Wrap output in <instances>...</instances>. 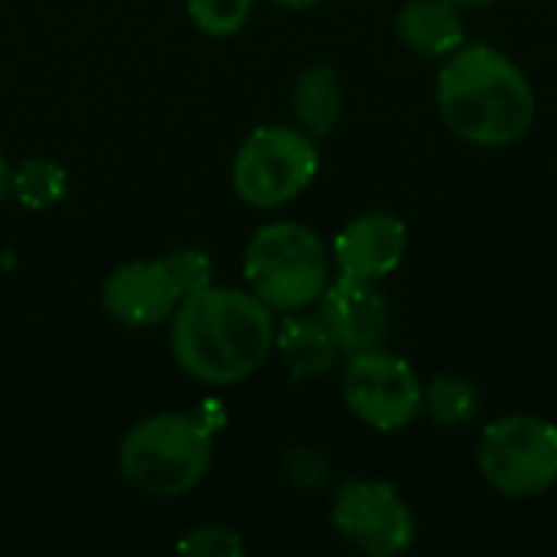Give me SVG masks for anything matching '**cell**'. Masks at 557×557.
I'll return each instance as SVG.
<instances>
[{
	"mask_svg": "<svg viewBox=\"0 0 557 557\" xmlns=\"http://www.w3.org/2000/svg\"><path fill=\"white\" fill-rule=\"evenodd\" d=\"M330 522L343 542L372 557L405 555L418 539V522L405 496L388 480L356 476L333 490Z\"/></svg>",
	"mask_w": 557,
	"mask_h": 557,
	"instance_id": "7",
	"label": "cell"
},
{
	"mask_svg": "<svg viewBox=\"0 0 557 557\" xmlns=\"http://www.w3.org/2000/svg\"><path fill=\"white\" fill-rule=\"evenodd\" d=\"M405 248H408L405 222L395 212L375 209L346 222L333 238L330 255L339 274L379 284L401 268Z\"/></svg>",
	"mask_w": 557,
	"mask_h": 557,
	"instance_id": "11",
	"label": "cell"
},
{
	"mask_svg": "<svg viewBox=\"0 0 557 557\" xmlns=\"http://www.w3.org/2000/svg\"><path fill=\"white\" fill-rule=\"evenodd\" d=\"M274 349L297 382H317L330 375L343 356L323 317H307L304 310L287 313V320L274 330Z\"/></svg>",
	"mask_w": 557,
	"mask_h": 557,
	"instance_id": "13",
	"label": "cell"
},
{
	"mask_svg": "<svg viewBox=\"0 0 557 557\" xmlns=\"http://www.w3.org/2000/svg\"><path fill=\"white\" fill-rule=\"evenodd\" d=\"M163 261L183 294H193V290L212 284V261L199 248H176V251L163 255Z\"/></svg>",
	"mask_w": 557,
	"mask_h": 557,
	"instance_id": "20",
	"label": "cell"
},
{
	"mask_svg": "<svg viewBox=\"0 0 557 557\" xmlns=\"http://www.w3.org/2000/svg\"><path fill=\"white\" fill-rule=\"evenodd\" d=\"M480 408H483V395L463 375L444 372V375H434L431 385H424V411L421 414H428L444 431L473 424Z\"/></svg>",
	"mask_w": 557,
	"mask_h": 557,
	"instance_id": "15",
	"label": "cell"
},
{
	"mask_svg": "<svg viewBox=\"0 0 557 557\" xmlns=\"http://www.w3.org/2000/svg\"><path fill=\"white\" fill-rule=\"evenodd\" d=\"M277 7H284V10H313L320 0H274Z\"/></svg>",
	"mask_w": 557,
	"mask_h": 557,
	"instance_id": "22",
	"label": "cell"
},
{
	"mask_svg": "<svg viewBox=\"0 0 557 557\" xmlns=\"http://www.w3.org/2000/svg\"><path fill=\"white\" fill-rule=\"evenodd\" d=\"M245 281L274 313H297L320 304L333 281V255L310 225L268 222L248 238Z\"/></svg>",
	"mask_w": 557,
	"mask_h": 557,
	"instance_id": "4",
	"label": "cell"
},
{
	"mask_svg": "<svg viewBox=\"0 0 557 557\" xmlns=\"http://www.w3.org/2000/svg\"><path fill=\"white\" fill-rule=\"evenodd\" d=\"M317 170L320 150L310 134L287 124H264L242 140L232 160V186L255 209H281L317 180Z\"/></svg>",
	"mask_w": 557,
	"mask_h": 557,
	"instance_id": "5",
	"label": "cell"
},
{
	"mask_svg": "<svg viewBox=\"0 0 557 557\" xmlns=\"http://www.w3.org/2000/svg\"><path fill=\"white\" fill-rule=\"evenodd\" d=\"M284 480L300 493H320L330 486V463L313 447H290L284 454Z\"/></svg>",
	"mask_w": 557,
	"mask_h": 557,
	"instance_id": "19",
	"label": "cell"
},
{
	"mask_svg": "<svg viewBox=\"0 0 557 557\" xmlns=\"http://www.w3.org/2000/svg\"><path fill=\"white\" fill-rule=\"evenodd\" d=\"M176 548H180L183 555L193 557H242L248 552V545L242 542V535H238L235 529L215 525V522L189 529V532L180 539Z\"/></svg>",
	"mask_w": 557,
	"mask_h": 557,
	"instance_id": "18",
	"label": "cell"
},
{
	"mask_svg": "<svg viewBox=\"0 0 557 557\" xmlns=\"http://www.w3.org/2000/svg\"><path fill=\"white\" fill-rule=\"evenodd\" d=\"M274 330V310L251 290L206 284L186 294L170 317V349L189 379L225 388L268 362Z\"/></svg>",
	"mask_w": 557,
	"mask_h": 557,
	"instance_id": "1",
	"label": "cell"
},
{
	"mask_svg": "<svg viewBox=\"0 0 557 557\" xmlns=\"http://www.w3.org/2000/svg\"><path fill=\"white\" fill-rule=\"evenodd\" d=\"M343 104H346L343 82L333 72V65H326V62L307 65L300 72V78L294 82L290 108H294L297 127L304 134H310L313 140H320V137L336 131V124L343 117Z\"/></svg>",
	"mask_w": 557,
	"mask_h": 557,
	"instance_id": "14",
	"label": "cell"
},
{
	"mask_svg": "<svg viewBox=\"0 0 557 557\" xmlns=\"http://www.w3.org/2000/svg\"><path fill=\"white\" fill-rule=\"evenodd\" d=\"M186 294L173 281L163 258L117 264L101 284L104 313L127 330H150L170 323Z\"/></svg>",
	"mask_w": 557,
	"mask_h": 557,
	"instance_id": "9",
	"label": "cell"
},
{
	"mask_svg": "<svg viewBox=\"0 0 557 557\" xmlns=\"http://www.w3.org/2000/svg\"><path fill=\"white\" fill-rule=\"evenodd\" d=\"M401 46L424 59H447L467 42V23L450 0H405L395 16Z\"/></svg>",
	"mask_w": 557,
	"mask_h": 557,
	"instance_id": "12",
	"label": "cell"
},
{
	"mask_svg": "<svg viewBox=\"0 0 557 557\" xmlns=\"http://www.w3.org/2000/svg\"><path fill=\"white\" fill-rule=\"evenodd\" d=\"M65 189H69L65 170L52 160H42V157L23 160L10 176V193L26 209H49L65 196Z\"/></svg>",
	"mask_w": 557,
	"mask_h": 557,
	"instance_id": "16",
	"label": "cell"
},
{
	"mask_svg": "<svg viewBox=\"0 0 557 557\" xmlns=\"http://www.w3.org/2000/svg\"><path fill=\"white\" fill-rule=\"evenodd\" d=\"M212 428L183 411H163L137 421L117 444L121 480L157 499L193 493L212 470Z\"/></svg>",
	"mask_w": 557,
	"mask_h": 557,
	"instance_id": "3",
	"label": "cell"
},
{
	"mask_svg": "<svg viewBox=\"0 0 557 557\" xmlns=\"http://www.w3.org/2000/svg\"><path fill=\"white\" fill-rule=\"evenodd\" d=\"M320 317L330 326L336 346L343 356L382 349L392 333V313L388 300L379 290L375 281H359V277H333L330 287L320 297Z\"/></svg>",
	"mask_w": 557,
	"mask_h": 557,
	"instance_id": "10",
	"label": "cell"
},
{
	"mask_svg": "<svg viewBox=\"0 0 557 557\" xmlns=\"http://www.w3.org/2000/svg\"><path fill=\"white\" fill-rule=\"evenodd\" d=\"M343 398L346 408L366 428L392 434V431H405L421 418L424 382L408 359L382 346V349L346 356Z\"/></svg>",
	"mask_w": 557,
	"mask_h": 557,
	"instance_id": "8",
	"label": "cell"
},
{
	"mask_svg": "<svg viewBox=\"0 0 557 557\" xmlns=\"http://www.w3.org/2000/svg\"><path fill=\"white\" fill-rule=\"evenodd\" d=\"M186 10L199 33L228 39L248 23L255 0H186Z\"/></svg>",
	"mask_w": 557,
	"mask_h": 557,
	"instance_id": "17",
	"label": "cell"
},
{
	"mask_svg": "<svg viewBox=\"0 0 557 557\" xmlns=\"http://www.w3.org/2000/svg\"><path fill=\"white\" fill-rule=\"evenodd\" d=\"M10 176H13V170H10V163H7V157L0 153V202L10 196Z\"/></svg>",
	"mask_w": 557,
	"mask_h": 557,
	"instance_id": "21",
	"label": "cell"
},
{
	"mask_svg": "<svg viewBox=\"0 0 557 557\" xmlns=\"http://www.w3.org/2000/svg\"><path fill=\"white\" fill-rule=\"evenodd\" d=\"M437 111L473 147H512L535 124V88L496 46L463 42L437 72Z\"/></svg>",
	"mask_w": 557,
	"mask_h": 557,
	"instance_id": "2",
	"label": "cell"
},
{
	"mask_svg": "<svg viewBox=\"0 0 557 557\" xmlns=\"http://www.w3.org/2000/svg\"><path fill=\"white\" fill-rule=\"evenodd\" d=\"M454 7H460V10H473V7H490V3H496V0H450Z\"/></svg>",
	"mask_w": 557,
	"mask_h": 557,
	"instance_id": "23",
	"label": "cell"
},
{
	"mask_svg": "<svg viewBox=\"0 0 557 557\" xmlns=\"http://www.w3.org/2000/svg\"><path fill=\"white\" fill-rule=\"evenodd\" d=\"M476 467L499 496H542L557 483V428L535 414H503L483 428Z\"/></svg>",
	"mask_w": 557,
	"mask_h": 557,
	"instance_id": "6",
	"label": "cell"
}]
</instances>
